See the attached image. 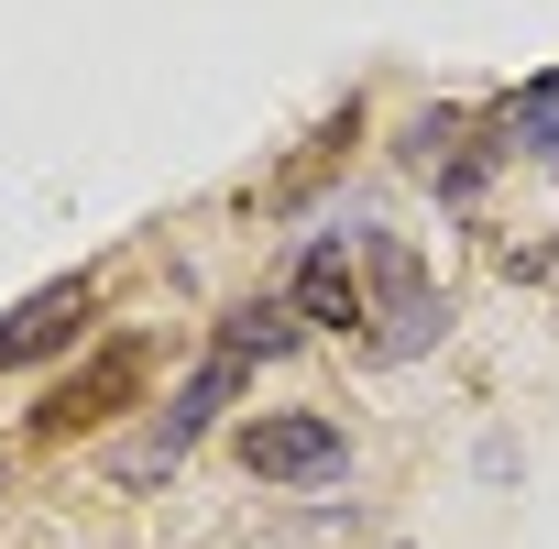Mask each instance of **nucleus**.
<instances>
[{
	"label": "nucleus",
	"instance_id": "obj_1",
	"mask_svg": "<svg viewBox=\"0 0 559 549\" xmlns=\"http://www.w3.org/2000/svg\"><path fill=\"white\" fill-rule=\"evenodd\" d=\"M352 264L373 274V297H362V341H373V363H417V352H439L450 308H439V287L417 274V253H406L384 220L352 231Z\"/></svg>",
	"mask_w": 559,
	"mask_h": 549
},
{
	"label": "nucleus",
	"instance_id": "obj_2",
	"mask_svg": "<svg viewBox=\"0 0 559 549\" xmlns=\"http://www.w3.org/2000/svg\"><path fill=\"white\" fill-rule=\"evenodd\" d=\"M241 472H263V483H341L352 472V440L330 418H308V407H274V418L241 429Z\"/></svg>",
	"mask_w": 559,
	"mask_h": 549
},
{
	"label": "nucleus",
	"instance_id": "obj_3",
	"mask_svg": "<svg viewBox=\"0 0 559 549\" xmlns=\"http://www.w3.org/2000/svg\"><path fill=\"white\" fill-rule=\"evenodd\" d=\"M230 396H241V363H230V352H209V363L187 374V396H176V407H165V418H154V429L121 451V483H165V472L187 462V440H198V429H209Z\"/></svg>",
	"mask_w": 559,
	"mask_h": 549
},
{
	"label": "nucleus",
	"instance_id": "obj_4",
	"mask_svg": "<svg viewBox=\"0 0 559 549\" xmlns=\"http://www.w3.org/2000/svg\"><path fill=\"white\" fill-rule=\"evenodd\" d=\"M132 385H143V352L121 341V352H99L88 374H67V385L34 407V440H88L99 418H121V407H132Z\"/></svg>",
	"mask_w": 559,
	"mask_h": 549
},
{
	"label": "nucleus",
	"instance_id": "obj_5",
	"mask_svg": "<svg viewBox=\"0 0 559 549\" xmlns=\"http://www.w3.org/2000/svg\"><path fill=\"white\" fill-rule=\"evenodd\" d=\"M88 274H56V287H34L12 319H0V374H12V363H45V352H67L78 330H88Z\"/></svg>",
	"mask_w": 559,
	"mask_h": 549
},
{
	"label": "nucleus",
	"instance_id": "obj_6",
	"mask_svg": "<svg viewBox=\"0 0 559 549\" xmlns=\"http://www.w3.org/2000/svg\"><path fill=\"white\" fill-rule=\"evenodd\" d=\"M297 319L308 330H362V264H352V231H319L308 253H297Z\"/></svg>",
	"mask_w": 559,
	"mask_h": 549
},
{
	"label": "nucleus",
	"instance_id": "obj_7",
	"mask_svg": "<svg viewBox=\"0 0 559 549\" xmlns=\"http://www.w3.org/2000/svg\"><path fill=\"white\" fill-rule=\"evenodd\" d=\"M493 132H504V154H537V165H559V78H526V89L493 110Z\"/></svg>",
	"mask_w": 559,
	"mask_h": 549
},
{
	"label": "nucleus",
	"instance_id": "obj_8",
	"mask_svg": "<svg viewBox=\"0 0 559 549\" xmlns=\"http://www.w3.org/2000/svg\"><path fill=\"white\" fill-rule=\"evenodd\" d=\"M297 330H308L297 308H274V297H252V308H230V319H219V352H230V363L252 374V363H274V352H297Z\"/></svg>",
	"mask_w": 559,
	"mask_h": 549
},
{
	"label": "nucleus",
	"instance_id": "obj_9",
	"mask_svg": "<svg viewBox=\"0 0 559 549\" xmlns=\"http://www.w3.org/2000/svg\"><path fill=\"white\" fill-rule=\"evenodd\" d=\"M515 274H559V242H526V253H515Z\"/></svg>",
	"mask_w": 559,
	"mask_h": 549
},
{
	"label": "nucleus",
	"instance_id": "obj_10",
	"mask_svg": "<svg viewBox=\"0 0 559 549\" xmlns=\"http://www.w3.org/2000/svg\"><path fill=\"white\" fill-rule=\"evenodd\" d=\"M0 483H12V472H0Z\"/></svg>",
	"mask_w": 559,
	"mask_h": 549
}]
</instances>
